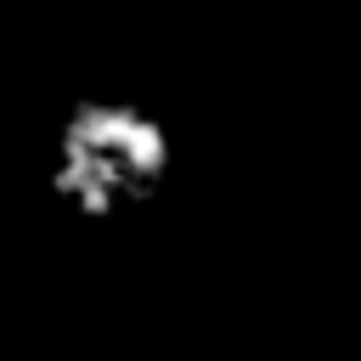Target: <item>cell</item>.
Instances as JSON below:
<instances>
[{
  "mask_svg": "<svg viewBox=\"0 0 361 361\" xmlns=\"http://www.w3.org/2000/svg\"><path fill=\"white\" fill-rule=\"evenodd\" d=\"M169 169V130L158 113L135 107V102H118V96H96V102H79L62 124H56V141H51V192L102 220V214H118L130 203H141Z\"/></svg>",
  "mask_w": 361,
  "mask_h": 361,
  "instance_id": "cell-1",
  "label": "cell"
}]
</instances>
